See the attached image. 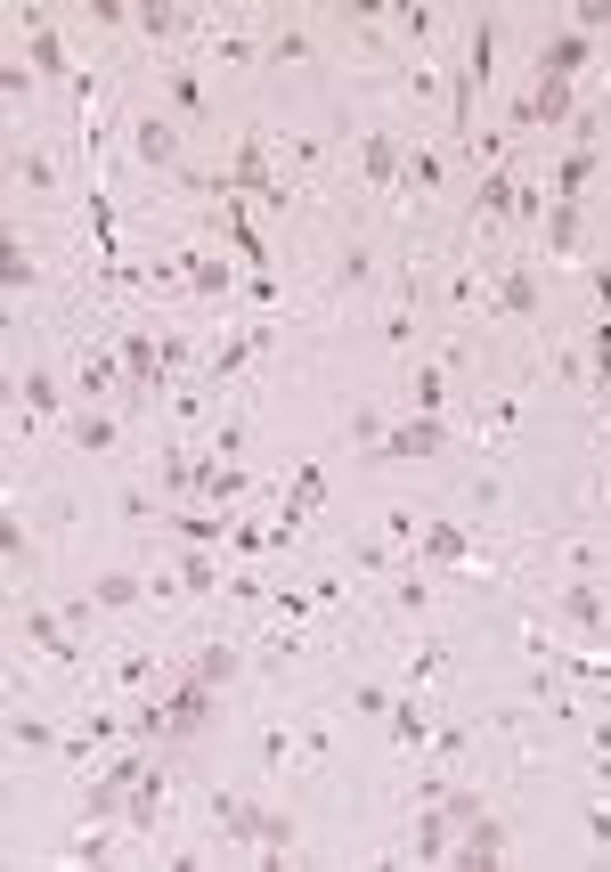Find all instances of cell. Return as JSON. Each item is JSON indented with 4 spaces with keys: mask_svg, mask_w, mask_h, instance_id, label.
<instances>
[{
    "mask_svg": "<svg viewBox=\"0 0 611 872\" xmlns=\"http://www.w3.org/2000/svg\"><path fill=\"white\" fill-rule=\"evenodd\" d=\"M204 725H213V685H204V677H180V685H172V701H163V734L196 742Z\"/></svg>",
    "mask_w": 611,
    "mask_h": 872,
    "instance_id": "obj_1",
    "label": "cell"
},
{
    "mask_svg": "<svg viewBox=\"0 0 611 872\" xmlns=\"http://www.w3.org/2000/svg\"><path fill=\"white\" fill-rule=\"evenodd\" d=\"M221 196H278V204H286V180H269V148H261V139H245V148H237Z\"/></svg>",
    "mask_w": 611,
    "mask_h": 872,
    "instance_id": "obj_2",
    "label": "cell"
},
{
    "mask_svg": "<svg viewBox=\"0 0 611 872\" xmlns=\"http://www.w3.org/2000/svg\"><path fill=\"white\" fill-rule=\"evenodd\" d=\"M514 122H522V131H546V122H571V82H546V74H538V90H530V98L514 107Z\"/></svg>",
    "mask_w": 611,
    "mask_h": 872,
    "instance_id": "obj_3",
    "label": "cell"
},
{
    "mask_svg": "<svg viewBox=\"0 0 611 872\" xmlns=\"http://www.w3.org/2000/svg\"><path fill=\"white\" fill-rule=\"evenodd\" d=\"M457 832H465V840H457V864H505V832L490 816H465Z\"/></svg>",
    "mask_w": 611,
    "mask_h": 872,
    "instance_id": "obj_4",
    "label": "cell"
},
{
    "mask_svg": "<svg viewBox=\"0 0 611 872\" xmlns=\"http://www.w3.org/2000/svg\"><path fill=\"white\" fill-rule=\"evenodd\" d=\"M587 57H596V41H587V33H562V41H546V50H538V74H546V82H571Z\"/></svg>",
    "mask_w": 611,
    "mask_h": 872,
    "instance_id": "obj_5",
    "label": "cell"
},
{
    "mask_svg": "<svg viewBox=\"0 0 611 872\" xmlns=\"http://www.w3.org/2000/svg\"><path fill=\"white\" fill-rule=\"evenodd\" d=\"M122 384H139V391L163 384V343H156V335H131V343H122Z\"/></svg>",
    "mask_w": 611,
    "mask_h": 872,
    "instance_id": "obj_6",
    "label": "cell"
},
{
    "mask_svg": "<svg viewBox=\"0 0 611 872\" xmlns=\"http://www.w3.org/2000/svg\"><path fill=\"white\" fill-rule=\"evenodd\" d=\"M384 449H392V456H440V449H449V432H440V417H408Z\"/></svg>",
    "mask_w": 611,
    "mask_h": 872,
    "instance_id": "obj_7",
    "label": "cell"
},
{
    "mask_svg": "<svg viewBox=\"0 0 611 872\" xmlns=\"http://www.w3.org/2000/svg\"><path fill=\"white\" fill-rule=\"evenodd\" d=\"M319 497H326V473L302 465V473H293V489H286V523H278V538H286L293 523H310V514H319Z\"/></svg>",
    "mask_w": 611,
    "mask_h": 872,
    "instance_id": "obj_8",
    "label": "cell"
},
{
    "mask_svg": "<svg viewBox=\"0 0 611 872\" xmlns=\"http://www.w3.org/2000/svg\"><path fill=\"white\" fill-rule=\"evenodd\" d=\"M587 180H596V148L562 155V163H555V204H579V196H587Z\"/></svg>",
    "mask_w": 611,
    "mask_h": 872,
    "instance_id": "obj_9",
    "label": "cell"
},
{
    "mask_svg": "<svg viewBox=\"0 0 611 872\" xmlns=\"http://www.w3.org/2000/svg\"><path fill=\"white\" fill-rule=\"evenodd\" d=\"M25 636H33V645H41V653H50V660H74V636H66V620H50V612H33V620H25Z\"/></svg>",
    "mask_w": 611,
    "mask_h": 872,
    "instance_id": "obj_10",
    "label": "cell"
},
{
    "mask_svg": "<svg viewBox=\"0 0 611 872\" xmlns=\"http://www.w3.org/2000/svg\"><path fill=\"white\" fill-rule=\"evenodd\" d=\"M74 384H82V400H107V391L122 384V351H115V359H82Z\"/></svg>",
    "mask_w": 611,
    "mask_h": 872,
    "instance_id": "obj_11",
    "label": "cell"
},
{
    "mask_svg": "<svg viewBox=\"0 0 611 872\" xmlns=\"http://www.w3.org/2000/svg\"><path fill=\"white\" fill-rule=\"evenodd\" d=\"M196 489H204V506H228V497H245V473H237V465H221V456H213Z\"/></svg>",
    "mask_w": 611,
    "mask_h": 872,
    "instance_id": "obj_12",
    "label": "cell"
},
{
    "mask_svg": "<svg viewBox=\"0 0 611 872\" xmlns=\"http://www.w3.org/2000/svg\"><path fill=\"white\" fill-rule=\"evenodd\" d=\"M425 563H465V530H457V523H432V530H425Z\"/></svg>",
    "mask_w": 611,
    "mask_h": 872,
    "instance_id": "obj_13",
    "label": "cell"
},
{
    "mask_svg": "<svg viewBox=\"0 0 611 872\" xmlns=\"http://www.w3.org/2000/svg\"><path fill=\"white\" fill-rule=\"evenodd\" d=\"M187 286H196V294H228V261H213V254H187Z\"/></svg>",
    "mask_w": 611,
    "mask_h": 872,
    "instance_id": "obj_14",
    "label": "cell"
},
{
    "mask_svg": "<svg viewBox=\"0 0 611 872\" xmlns=\"http://www.w3.org/2000/svg\"><path fill=\"white\" fill-rule=\"evenodd\" d=\"M360 163H367V180H392V172H408L399 139H367V148H360Z\"/></svg>",
    "mask_w": 611,
    "mask_h": 872,
    "instance_id": "obj_15",
    "label": "cell"
},
{
    "mask_svg": "<svg viewBox=\"0 0 611 872\" xmlns=\"http://www.w3.org/2000/svg\"><path fill=\"white\" fill-rule=\"evenodd\" d=\"M497 310H538V286H530V269H505V278H497Z\"/></svg>",
    "mask_w": 611,
    "mask_h": 872,
    "instance_id": "obj_16",
    "label": "cell"
},
{
    "mask_svg": "<svg viewBox=\"0 0 611 872\" xmlns=\"http://www.w3.org/2000/svg\"><path fill=\"white\" fill-rule=\"evenodd\" d=\"M562 612H571L587 636H603V595H596V588H571V595H562Z\"/></svg>",
    "mask_w": 611,
    "mask_h": 872,
    "instance_id": "obj_17",
    "label": "cell"
},
{
    "mask_svg": "<svg viewBox=\"0 0 611 872\" xmlns=\"http://www.w3.org/2000/svg\"><path fill=\"white\" fill-rule=\"evenodd\" d=\"M546 245H555V254H579V204H555V220H546Z\"/></svg>",
    "mask_w": 611,
    "mask_h": 872,
    "instance_id": "obj_18",
    "label": "cell"
},
{
    "mask_svg": "<svg viewBox=\"0 0 611 872\" xmlns=\"http://www.w3.org/2000/svg\"><path fill=\"white\" fill-rule=\"evenodd\" d=\"M180 588H187V595H213V588H221L213 555H187V563H180Z\"/></svg>",
    "mask_w": 611,
    "mask_h": 872,
    "instance_id": "obj_19",
    "label": "cell"
},
{
    "mask_svg": "<svg viewBox=\"0 0 611 872\" xmlns=\"http://www.w3.org/2000/svg\"><path fill=\"white\" fill-rule=\"evenodd\" d=\"M139 163H172V131H163L156 115L139 122Z\"/></svg>",
    "mask_w": 611,
    "mask_h": 872,
    "instance_id": "obj_20",
    "label": "cell"
},
{
    "mask_svg": "<svg viewBox=\"0 0 611 872\" xmlns=\"http://www.w3.org/2000/svg\"><path fill=\"white\" fill-rule=\"evenodd\" d=\"M74 441H82V449H90V456H107V449L122 441V432H115L107 417H82V424H74Z\"/></svg>",
    "mask_w": 611,
    "mask_h": 872,
    "instance_id": "obj_21",
    "label": "cell"
},
{
    "mask_svg": "<svg viewBox=\"0 0 611 872\" xmlns=\"http://www.w3.org/2000/svg\"><path fill=\"white\" fill-rule=\"evenodd\" d=\"M33 66H41V74H66V41L33 25Z\"/></svg>",
    "mask_w": 611,
    "mask_h": 872,
    "instance_id": "obj_22",
    "label": "cell"
},
{
    "mask_svg": "<svg viewBox=\"0 0 611 872\" xmlns=\"http://www.w3.org/2000/svg\"><path fill=\"white\" fill-rule=\"evenodd\" d=\"M481 213H514V172H490V180H481Z\"/></svg>",
    "mask_w": 611,
    "mask_h": 872,
    "instance_id": "obj_23",
    "label": "cell"
},
{
    "mask_svg": "<svg viewBox=\"0 0 611 872\" xmlns=\"http://www.w3.org/2000/svg\"><path fill=\"white\" fill-rule=\"evenodd\" d=\"M0 286H9V294H25V286H33V261H25V245H17V237H9V261H0Z\"/></svg>",
    "mask_w": 611,
    "mask_h": 872,
    "instance_id": "obj_24",
    "label": "cell"
},
{
    "mask_svg": "<svg viewBox=\"0 0 611 872\" xmlns=\"http://www.w3.org/2000/svg\"><path fill=\"white\" fill-rule=\"evenodd\" d=\"M392 734L416 751V742H425V710H416V701H392Z\"/></svg>",
    "mask_w": 611,
    "mask_h": 872,
    "instance_id": "obj_25",
    "label": "cell"
},
{
    "mask_svg": "<svg viewBox=\"0 0 611 872\" xmlns=\"http://www.w3.org/2000/svg\"><path fill=\"white\" fill-rule=\"evenodd\" d=\"M399 180H408V189H440V155H432V148H416V155H408V172H399Z\"/></svg>",
    "mask_w": 611,
    "mask_h": 872,
    "instance_id": "obj_26",
    "label": "cell"
},
{
    "mask_svg": "<svg viewBox=\"0 0 611 872\" xmlns=\"http://www.w3.org/2000/svg\"><path fill=\"white\" fill-rule=\"evenodd\" d=\"M196 677H204V685H228V677H237V653H221V645L196 653Z\"/></svg>",
    "mask_w": 611,
    "mask_h": 872,
    "instance_id": "obj_27",
    "label": "cell"
},
{
    "mask_svg": "<svg viewBox=\"0 0 611 872\" xmlns=\"http://www.w3.org/2000/svg\"><path fill=\"white\" fill-rule=\"evenodd\" d=\"M90 595H98V604H115V612H122V604H139V579H122V571H115V579H98Z\"/></svg>",
    "mask_w": 611,
    "mask_h": 872,
    "instance_id": "obj_28",
    "label": "cell"
},
{
    "mask_svg": "<svg viewBox=\"0 0 611 872\" xmlns=\"http://www.w3.org/2000/svg\"><path fill=\"white\" fill-rule=\"evenodd\" d=\"M9 172H17V180H25V189H50V180H57V172H50V155H17V163H9Z\"/></svg>",
    "mask_w": 611,
    "mask_h": 872,
    "instance_id": "obj_29",
    "label": "cell"
},
{
    "mask_svg": "<svg viewBox=\"0 0 611 872\" xmlns=\"http://www.w3.org/2000/svg\"><path fill=\"white\" fill-rule=\"evenodd\" d=\"M228 245H237V254H245V261H269V245H261V237H253V220H228Z\"/></svg>",
    "mask_w": 611,
    "mask_h": 872,
    "instance_id": "obj_30",
    "label": "cell"
},
{
    "mask_svg": "<svg viewBox=\"0 0 611 872\" xmlns=\"http://www.w3.org/2000/svg\"><path fill=\"white\" fill-rule=\"evenodd\" d=\"M351 710H367V718H392V693H384V685H360V693H351Z\"/></svg>",
    "mask_w": 611,
    "mask_h": 872,
    "instance_id": "obj_31",
    "label": "cell"
},
{
    "mask_svg": "<svg viewBox=\"0 0 611 872\" xmlns=\"http://www.w3.org/2000/svg\"><path fill=\"white\" fill-rule=\"evenodd\" d=\"M115 677H122V685H147V677H156V660H147V653H122Z\"/></svg>",
    "mask_w": 611,
    "mask_h": 872,
    "instance_id": "obj_32",
    "label": "cell"
},
{
    "mask_svg": "<svg viewBox=\"0 0 611 872\" xmlns=\"http://www.w3.org/2000/svg\"><path fill=\"white\" fill-rule=\"evenodd\" d=\"M25 408H57V384L50 376H25Z\"/></svg>",
    "mask_w": 611,
    "mask_h": 872,
    "instance_id": "obj_33",
    "label": "cell"
},
{
    "mask_svg": "<svg viewBox=\"0 0 611 872\" xmlns=\"http://www.w3.org/2000/svg\"><path fill=\"white\" fill-rule=\"evenodd\" d=\"M587 832H596V848H611V807H596V816H587Z\"/></svg>",
    "mask_w": 611,
    "mask_h": 872,
    "instance_id": "obj_34",
    "label": "cell"
},
{
    "mask_svg": "<svg viewBox=\"0 0 611 872\" xmlns=\"http://www.w3.org/2000/svg\"><path fill=\"white\" fill-rule=\"evenodd\" d=\"M596 367H603V376H611V319L596 326Z\"/></svg>",
    "mask_w": 611,
    "mask_h": 872,
    "instance_id": "obj_35",
    "label": "cell"
}]
</instances>
